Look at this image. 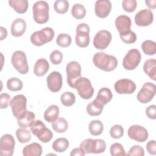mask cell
I'll list each match as a JSON object with an SVG mask.
<instances>
[{"label":"cell","instance_id":"7","mask_svg":"<svg viewBox=\"0 0 156 156\" xmlns=\"http://www.w3.org/2000/svg\"><path fill=\"white\" fill-rule=\"evenodd\" d=\"M11 62L15 69L21 74H26L29 71V65L27 63L26 54L22 51H15L11 58Z\"/></svg>","mask_w":156,"mask_h":156},{"label":"cell","instance_id":"15","mask_svg":"<svg viewBox=\"0 0 156 156\" xmlns=\"http://www.w3.org/2000/svg\"><path fill=\"white\" fill-rule=\"evenodd\" d=\"M128 136L140 143L146 141L149 137V133L146 128L140 125L131 126L127 131Z\"/></svg>","mask_w":156,"mask_h":156},{"label":"cell","instance_id":"25","mask_svg":"<svg viewBox=\"0 0 156 156\" xmlns=\"http://www.w3.org/2000/svg\"><path fill=\"white\" fill-rule=\"evenodd\" d=\"M42 152L41 144L36 142L29 144L23 149V155L24 156H40Z\"/></svg>","mask_w":156,"mask_h":156},{"label":"cell","instance_id":"9","mask_svg":"<svg viewBox=\"0 0 156 156\" xmlns=\"http://www.w3.org/2000/svg\"><path fill=\"white\" fill-rule=\"evenodd\" d=\"M90 27L86 23H80L76 27V43L80 48H86L90 43Z\"/></svg>","mask_w":156,"mask_h":156},{"label":"cell","instance_id":"28","mask_svg":"<svg viewBox=\"0 0 156 156\" xmlns=\"http://www.w3.org/2000/svg\"><path fill=\"white\" fill-rule=\"evenodd\" d=\"M59 115V108L56 105L49 106L44 112V118L48 122H53Z\"/></svg>","mask_w":156,"mask_h":156},{"label":"cell","instance_id":"22","mask_svg":"<svg viewBox=\"0 0 156 156\" xmlns=\"http://www.w3.org/2000/svg\"><path fill=\"white\" fill-rule=\"evenodd\" d=\"M112 98L113 94L111 90L108 88L104 87L99 90L97 96L94 101L104 107L112 100Z\"/></svg>","mask_w":156,"mask_h":156},{"label":"cell","instance_id":"36","mask_svg":"<svg viewBox=\"0 0 156 156\" xmlns=\"http://www.w3.org/2000/svg\"><path fill=\"white\" fill-rule=\"evenodd\" d=\"M71 14L74 18L80 20L85 16L86 9L82 4H75L71 8Z\"/></svg>","mask_w":156,"mask_h":156},{"label":"cell","instance_id":"40","mask_svg":"<svg viewBox=\"0 0 156 156\" xmlns=\"http://www.w3.org/2000/svg\"><path fill=\"white\" fill-rule=\"evenodd\" d=\"M110 154L112 156H123L127 155L122 145L119 143H114L110 146Z\"/></svg>","mask_w":156,"mask_h":156},{"label":"cell","instance_id":"39","mask_svg":"<svg viewBox=\"0 0 156 156\" xmlns=\"http://www.w3.org/2000/svg\"><path fill=\"white\" fill-rule=\"evenodd\" d=\"M71 37L65 33L60 34L56 38V43L62 48H67L71 44Z\"/></svg>","mask_w":156,"mask_h":156},{"label":"cell","instance_id":"32","mask_svg":"<svg viewBox=\"0 0 156 156\" xmlns=\"http://www.w3.org/2000/svg\"><path fill=\"white\" fill-rule=\"evenodd\" d=\"M103 109H104V107L101 105L94 101L90 102L87 105V108H86L87 113L91 116H96L100 115Z\"/></svg>","mask_w":156,"mask_h":156},{"label":"cell","instance_id":"18","mask_svg":"<svg viewBox=\"0 0 156 156\" xmlns=\"http://www.w3.org/2000/svg\"><path fill=\"white\" fill-rule=\"evenodd\" d=\"M46 82L48 88L51 91L58 92L62 87V76L58 71H53L48 76Z\"/></svg>","mask_w":156,"mask_h":156},{"label":"cell","instance_id":"44","mask_svg":"<svg viewBox=\"0 0 156 156\" xmlns=\"http://www.w3.org/2000/svg\"><path fill=\"white\" fill-rule=\"evenodd\" d=\"M51 63L54 65H59L63 60V54L58 50L53 51L49 56Z\"/></svg>","mask_w":156,"mask_h":156},{"label":"cell","instance_id":"13","mask_svg":"<svg viewBox=\"0 0 156 156\" xmlns=\"http://www.w3.org/2000/svg\"><path fill=\"white\" fill-rule=\"evenodd\" d=\"M15 141L13 136L9 133L3 135L0 140V155L12 156L14 152Z\"/></svg>","mask_w":156,"mask_h":156},{"label":"cell","instance_id":"27","mask_svg":"<svg viewBox=\"0 0 156 156\" xmlns=\"http://www.w3.org/2000/svg\"><path fill=\"white\" fill-rule=\"evenodd\" d=\"M9 5L20 14H23L27 10L29 2L27 0H9Z\"/></svg>","mask_w":156,"mask_h":156},{"label":"cell","instance_id":"14","mask_svg":"<svg viewBox=\"0 0 156 156\" xmlns=\"http://www.w3.org/2000/svg\"><path fill=\"white\" fill-rule=\"evenodd\" d=\"M112 41L111 33L106 30L98 31L93 38L94 47L99 50L106 49Z\"/></svg>","mask_w":156,"mask_h":156},{"label":"cell","instance_id":"42","mask_svg":"<svg viewBox=\"0 0 156 156\" xmlns=\"http://www.w3.org/2000/svg\"><path fill=\"white\" fill-rule=\"evenodd\" d=\"M110 135L114 139H119L124 135V128L120 124H115L110 129Z\"/></svg>","mask_w":156,"mask_h":156},{"label":"cell","instance_id":"41","mask_svg":"<svg viewBox=\"0 0 156 156\" xmlns=\"http://www.w3.org/2000/svg\"><path fill=\"white\" fill-rule=\"evenodd\" d=\"M121 40L126 44H132L137 40L136 34L132 30H129L126 33L119 34Z\"/></svg>","mask_w":156,"mask_h":156},{"label":"cell","instance_id":"23","mask_svg":"<svg viewBox=\"0 0 156 156\" xmlns=\"http://www.w3.org/2000/svg\"><path fill=\"white\" fill-rule=\"evenodd\" d=\"M35 115L31 111L26 110L23 115L17 118V123L21 127H30L35 121Z\"/></svg>","mask_w":156,"mask_h":156},{"label":"cell","instance_id":"35","mask_svg":"<svg viewBox=\"0 0 156 156\" xmlns=\"http://www.w3.org/2000/svg\"><path fill=\"white\" fill-rule=\"evenodd\" d=\"M23 87V82L17 77H12L7 81V88L12 91H18L22 90Z\"/></svg>","mask_w":156,"mask_h":156},{"label":"cell","instance_id":"34","mask_svg":"<svg viewBox=\"0 0 156 156\" xmlns=\"http://www.w3.org/2000/svg\"><path fill=\"white\" fill-rule=\"evenodd\" d=\"M16 136L18 140L21 143H26L29 142L32 138L30 131L26 128H19L16 131Z\"/></svg>","mask_w":156,"mask_h":156},{"label":"cell","instance_id":"38","mask_svg":"<svg viewBox=\"0 0 156 156\" xmlns=\"http://www.w3.org/2000/svg\"><path fill=\"white\" fill-rule=\"evenodd\" d=\"M69 6V2L66 0H57L54 4V10L59 14L66 13L68 10Z\"/></svg>","mask_w":156,"mask_h":156},{"label":"cell","instance_id":"17","mask_svg":"<svg viewBox=\"0 0 156 156\" xmlns=\"http://www.w3.org/2000/svg\"><path fill=\"white\" fill-rule=\"evenodd\" d=\"M134 20L135 24L138 26H148L153 23L154 14L151 9H144L135 14Z\"/></svg>","mask_w":156,"mask_h":156},{"label":"cell","instance_id":"8","mask_svg":"<svg viewBox=\"0 0 156 156\" xmlns=\"http://www.w3.org/2000/svg\"><path fill=\"white\" fill-rule=\"evenodd\" d=\"M141 55L137 49H130L124 56L122 60V66L127 70H133L141 62Z\"/></svg>","mask_w":156,"mask_h":156},{"label":"cell","instance_id":"3","mask_svg":"<svg viewBox=\"0 0 156 156\" xmlns=\"http://www.w3.org/2000/svg\"><path fill=\"white\" fill-rule=\"evenodd\" d=\"M86 154H101L106 149V143L102 139L87 138L84 140L79 147Z\"/></svg>","mask_w":156,"mask_h":156},{"label":"cell","instance_id":"43","mask_svg":"<svg viewBox=\"0 0 156 156\" xmlns=\"http://www.w3.org/2000/svg\"><path fill=\"white\" fill-rule=\"evenodd\" d=\"M137 7V2L135 0H124L122 2V7L127 12L131 13L135 10Z\"/></svg>","mask_w":156,"mask_h":156},{"label":"cell","instance_id":"16","mask_svg":"<svg viewBox=\"0 0 156 156\" xmlns=\"http://www.w3.org/2000/svg\"><path fill=\"white\" fill-rule=\"evenodd\" d=\"M133 81L129 79H121L116 81L114 85L115 91L119 94H132L136 90Z\"/></svg>","mask_w":156,"mask_h":156},{"label":"cell","instance_id":"33","mask_svg":"<svg viewBox=\"0 0 156 156\" xmlns=\"http://www.w3.org/2000/svg\"><path fill=\"white\" fill-rule=\"evenodd\" d=\"M143 52L147 55H154L156 53V43L152 40L144 41L141 44Z\"/></svg>","mask_w":156,"mask_h":156},{"label":"cell","instance_id":"24","mask_svg":"<svg viewBox=\"0 0 156 156\" xmlns=\"http://www.w3.org/2000/svg\"><path fill=\"white\" fill-rule=\"evenodd\" d=\"M49 69V64L45 58L38 59L34 67V73L37 76H43L45 75Z\"/></svg>","mask_w":156,"mask_h":156},{"label":"cell","instance_id":"21","mask_svg":"<svg viewBox=\"0 0 156 156\" xmlns=\"http://www.w3.org/2000/svg\"><path fill=\"white\" fill-rule=\"evenodd\" d=\"M26 23L23 18H16L12 23L11 34L15 37L22 36L26 30Z\"/></svg>","mask_w":156,"mask_h":156},{"label":"cell","instance_id":"47","mask_svg":"<svg viewBox=\"0 0 156 156\" xmlns=\"http://www.w3.org/2000/svg\"><path fill=\"white\" fill-rule=\"evenodd\" d=\"M156 106L155 105H151L148 106L145 112L147 117L151 119H156Z\"/></svg>","mask_w":156,"mask_h":156},{"label":"cell","instance_id":"10","mask_svg":"<svg viewBox=\"0 0 156 156\" xmlns=\"http://www.w3.org/2000/svg\"><path fill=\"white\" fill-rule=\"evenodd\" d=\"M155 92V85L149 82H146L143 85L141 89L137 94V100L141 104H147L152 100Z\"/></svg>","mask_w":156,"mask_h":156},{"label":"cell","instance_id":"48","mask_svg":"<svg viewBox=\"0 0 156 156\" xmlns=\"http://www.w3.org/2000/svg\"><path fill=\"white\" fill-rule=\"evenodd\" d=\"M146 150L151 155H155L156 154V143L155 140H150L146 144Z\"/></svg>","mask_w":156,"mask_h":156},{"label":"cell","instance_id":"51","mask_svg":"<svg viewBox=\"0 0 156 156\" xmlns=\"http://www.w3.org/2000/svg\"><path fill=\"white\" fill-rule=\"evenodd\" d=\"M145 3L146 5L150 9H154L156 7V1L155 0H146L145 1Z\"/></svg>","mask_w":156,"mask_h":156},{"label":"cell","instance_id":"19","mask_svg":"<svg viewBox=\"0 0 156 156\" xmlns=\"http://www.w3.org/2000/svg\"><path fill=\"white\" fill-rule=\"evenodd\" d=\"M112 9V3L109 0H98L94 5L96 15L101 18H106Z\"/></svg>","mask_w":156,"mask_h":156},{"label":"cell","instance_id":"6","mask_svg":"<svg viewBox=\"0 0 156 156\" xmlns=\"http://www.w3.org/2000/svg\"><path fill=\"white\" fill-rule=\"evenodd\" d=\"M30 131L40 141L44 143L49 142L53 136L51 130L39 119L35 121L30 126Z\"/></svg>","mask_w":156,"mask_h":156},{"label":"cell","instance_id":"37","mask_svg":"<svg viewBox=\"0 0 156 156\" xmlns=\"http://www.w3.org/2000/svg\"><path fill=\"white\" fill-rule=\"evenodd\" d=\"M62 104L66 107L72 106L76 102V96L74 93L70 91H66L60 96Z\"/></svg>","mask_w":156,"mask_h":156},{"label":"cell","instance_id":"29","mask_svg":"<svg viewBox=\"0 0 156 156\" xmlns=\"http://www.w3.org/2000/svg\"><path fill=\"white\" fill-rule=\"evenodd\" d=\"M88 130L93 136L100 135L104 130L103 123L100 120H92L88 124Z\"/></svg>","mask_w":156,"mask_h":156},{"label":"cell","instance_id":"20","mask_svg":"<svg viewBox=\"0 0 156 156\" xmlns=\"http://www.w3.org/2000/svg\"><path fill=\"white\" fill-rule=\"evenodd\" d=\"M115 24L119 34H124L130 30L132 26L131 19L127 15H121L116 18Z\"/></svg>","mask_w":156,"mask_h":156},{"label":"cell","instance_id":"11","mask_svg":"<svg viewBox=\"0 0 156 156\" xmlns=\"http://www.w3.org/2000/svg\"><path fill=\"white\" fill-rule=\"evenodd\" d=\"M27 99L23 94L15 96L10 101V107L13 116L17 119L26 111Z\"/></svg>","mask_w":156,"mask_h":156},{"label":"cell","instance_id":"5","mask_svg":"<svg viewBox=\"0 0 156 156\" xmlns=\"http://www.w3.org/2000/svg\"><path fill=\"white\" fill-rule=\"evenodd\" d=\"M73 88H75L80 98L83 99H90L94 94V88L90 80L85 77H80L77 79Z\"/></svg>","mask_w":156,"mask_h":156},{"label":"cell","instance_id":"46","mask_svg":"<svg viewBox=\"0 0 156 156\" xmlns=\"http://www.w3.org/2000/svg\"><path fill=\"white\" fill-rule=\"evenodd\" d=\"M10 96L5 93H1L0 95V108H6L10 104Z\"/></svg>","mask_w":156,"mask_h":156},{"label":"cell","instance_id":"50","mask_svg":"<svg viewBox=\"0 0 156 156\" xmlns=\"http://www.w3.org/2000/svg\"><path fill=\"white\" fill-rule=\"evenodd\" d=\"M0 34H1V35H0V40L2 41L4 39H5L7 36V29L4 27L1 26L0 27Z\"/></svg>","mask_w":156,"mask_h":156},{"label":"cell","instance_id":"31","mask_svg":"<svg viewBox=\"0 0 156 156\" xmlns=\"http://www.w3.org/2000/svg\"><path fill=\"white\" fill-rule=\"evenodd\" d=\"M53 130L57 133H64L68 127L67 121L63 118H58L55 121L52 122Z\"/></svg>","mask_w":156,"mask_h":156},{"label":"cell","instance_id":"4","mask_svg":"<svg viewBox=\"0 0 156 156\" xmlns=\"http://www.w3.org/2000/svg\"><path fill=\"white\" fill-rule=\"evenodd\" d=\"M54 37V30L49 27H46L40 30L35 31L30 35L31 43L36 46H41L50 42Z\"/></svg>","mask_w":156,"mask_h":156},{"label":"cell","instance_id":"49","mask_svg":"<svg viewBox=\"0 0 156 156\" xmlns=\"http://www.w3.org/2000/svg\"><path fill=\"white\" fill-rule=\"evenodd\" d=\"M85 155V153L80 147H76L73 149L70 153L71 156H74V155L84 156Z\"/></svg>","mask_w":156,"mask_h":156},{"label":"cell","instance_id":"12","mask_svg":"<svg viewBox=\"0 0 156 156\" xmlns=\"http://www.w3.org/2000/svg\"><path fill=\"white\" fill-rule=\"evenodd\" d=\"M81 66L76 61L69 62L66 66L67 75V83L69 87L73 88L75 82L81 77Z\"/></svg>","mask_w":156,"mask_h":156},{"label":"cell","instance_id":"30","mask_svg":"<svg viewBox=\"0 0 156 156\" xmlns=\"http://www.w3.org/2000/svg\"><path fill=\"white\" fill-rule=\"evenodd\" d=\"M69 141L65 138H58L52 143V149L57 152H63L69 147Z\"/></svg>","mask_w":156,"mask_h":156},{"label":"cell","instance_id":"2","mask_svg":"<svg viewBox=\"0 0 156 156\" xmlns=\"http://www.w3.org/2000/svg\"><path fill=\"white\" fill-rule=\"evenodd\" d=\"M33 18L38 24L46 23L49 18V6L44 1H39L35 2L32 7Z\"/></svg>","mask_w":156,"mask_h":156},{"label":"cell","instance_id":"26","mask_svg":"<svg viewBox=\"0 0 156 156\" xmlns=\"http://www.w3.org/2000/svg\"><path fill=\"white\" fill-rule=\"evenodd\" d=\"M144 73L153 80H156V60L149 58L146 60L143 65Z\"/></svg>","mask_w":156,"mask_h":156},{"label":"cell","instance_id":"45","mask_svg":"<svg viewBox=\"0 0 156 156\" xmlns=\"http://www.w3.org/2000/svg\"><path fill=\"white\" fill-rule=\"evenodd\" d=\"M144 155V149L139 145H134L130 147L127 154V155H136V156H143Z\"/></svg>","mask_w":156,"mask_h":156},{"label":"cell","instance_id":"1","mask_svg":"<svg viewBox=\"0 0 156 156\" xmlns=\"http://www.w3.org/2000/svg\"><path fill=\"white\" fill-rule=\"evenodd\" d=\"M93 62L98 68L107 72L113 71L118 66L117 58L114 55L107 54L104 52L96 53L93 55Z\"/></svg>","mask_w":156,"mask_h":156}]
</instances>
